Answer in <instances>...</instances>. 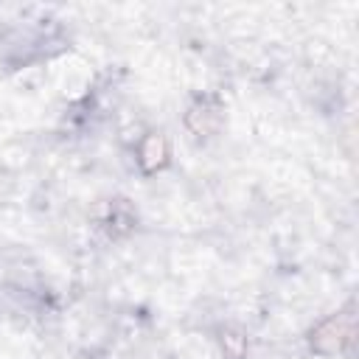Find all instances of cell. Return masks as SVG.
<instances>
[{
    "label": "cell",
    "mask_w": 359,
    "mask_h": 359,
    "mask_svg": "<svg viewBox=\"0 0 359 359\" xmlns=\"http://www.w3.org/2000/svg\"><path fill=\"white\" fill-rule=\"evenodd\" d=\"M353 309L348 306L345 311L331 314L311 331V348L317 353H339L351 339H353Z\"/></svg>",
    "instance_id": "obj_1"
},
{
    "label": "cell",
    "mask_w": 359,
    "mask_h": 359,
    "mask_svg": "<svg viewBox=\"0 0 359 359\" xmlns=\"http://www.w3.org/2000/svg\"><path fill=\"white\" fill-rule=\"evenodd\" d=\"M196 118H199V123H194L191 129H194L196 135H210V132H216L219 123H222V107H219L216 101H199V104L191 107L185 123H191V121H196Z\"/></svg>",
    "instance_id": "obj_2"
},
{
    "label": "cell",
    "mask_w": 359,
    "mask_h": 359,
    "mask_svg": "<svg viewBox=\"0 0 359 359\" xmlns=\"http://www.w3.org/2000/svg\"><path fill=\"white\" fill-rule=\"evenodd\" d=\"M137 157H140V165L143 171H157L160 165H165V157H168V143L163 135H146L140 149H137Z\"/></svg>",
    "instance_id": "obj_3"
},
{
    "label": "cell",
    "mask_w": 359,
    "mask_h": 359,
    "mask_svg": "<svg viewBox=\"0 0 359 359\" xmlns=\"http://www.w3.org/2000/svg\"><path fill=\"white\" fill-rule=\"evenodd\" d=\"M222 348L227 351L230 359H241L244 351H247V339H244V334L227 328V331H222Z\"/></svg>",
    "instance_id": "obj_4"
}]
</instances>
